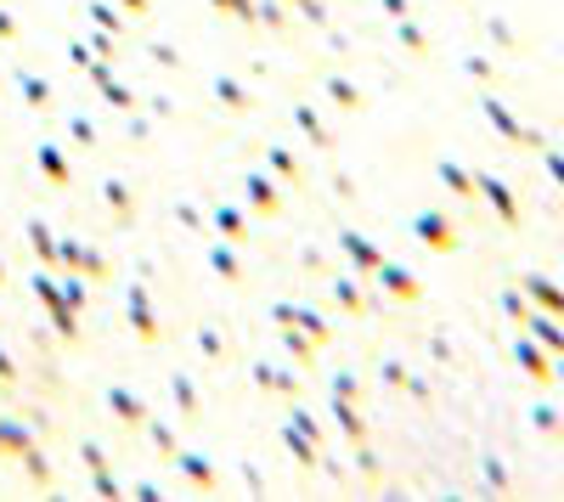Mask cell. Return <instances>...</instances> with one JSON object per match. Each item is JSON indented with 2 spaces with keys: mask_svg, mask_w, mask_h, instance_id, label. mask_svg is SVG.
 I'll return each mask as SVG.
<instances>
[{
  "mask_svg": "<svg viewBox=\"0 0 564 502\" xmlns=\"http://www.w3.org/2000/svg\"><path fill=\"white\" fill-rule=\"evenodd\" d=\"M553 175H558V181H564V153H553Z\"/></svg>",
  "mask_w": 564,
  "mask_h": 502,
  "instance_id": "3",
  "label": "cell"
},
{
  "mask_svg": "<svg viewBox=\"0 0 564 502\" xmlns=\"http://www.w3.org/2000/svg\"><path fill=\"white\" fill-rule=\"evenodd\" d=\"M531 288H536V299H542V305H547L553 316H564V294H558L553 283H531Z\"/></svg>",
  "mask_w": 564,
  "mask_h": 502,
  "instance_id": "1",
  "label": "cell"
},
{
  "mask_svg": "<svg viewBox=\"0 0 564 502\" xmlns=\"http://www.w3.org/2000/svg\"><path fill=\"white\" fill-rule=\"evenodd\" d=\"M542 345H547V350H558V356H564V334H553V328H542Z\"/></svg>",
  "mask_w": 564,
  "mask_h": 502,
  "instance_id": "2",
  "label": "cell"
}]
</instances>
